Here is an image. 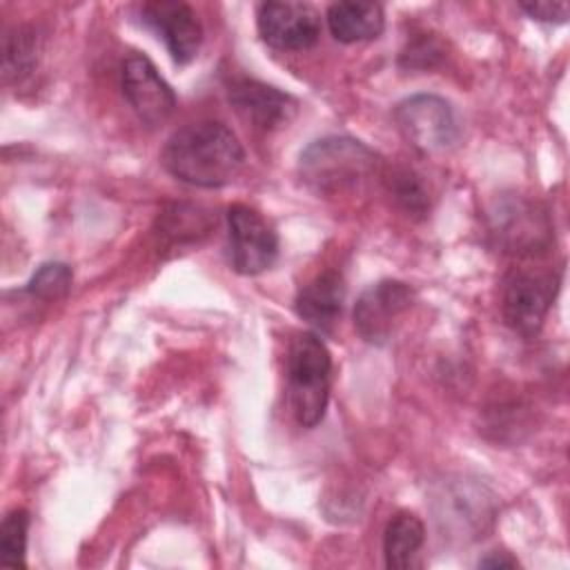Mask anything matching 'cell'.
I'll use <instances>...</instances> for the list:
<instances>
[{"label": "cell", "instance_id": "6da1fadb", "mask_svg": "<svg viewBox=\"0 0 570 570\" xmlns=\"http://www.w3.org/2000/svg\"><path fill=\"white\" fill-rule=\"evenodd\" d=\"M245 151L236 134L218 120H198L176 129L160 154L163 167L180 183L214 189L243 167Z\"/></svg>", "mask_w": 570, "mask_h": 570}, {"label": "cell", "instance_id": "277c9868", "mask_svg": "<svg viewBox=\"0 0 570 570\" xmlns=\"http://www.w3.org/2000/svg\"><path fill=\"white\" fill-rule=\"evenodd\" d=\"M488 232L503 254L519 258L543 256L554 243L548 209L521 194H503L490 205Z\"/></svg>", "mask_w": 570, "mask_h": 570}, {"label": "cell", "instance_id": "52a82bcc", "mask_svg": "<svg viewBox=\"0 0 570 570\" xmlns=\"http://www.w3.org/2000/svg\"><path fill=\"white\" fill-rule=\"evenodd\" d=\"M227 238L232 267L243 276H256L269 269L278 256V236L274 227L249 205L227 209Z\"/></svg>", "mask_w": 570, "mask_h": 570}, {"label": "cell", "instance_id": "d6986e66", "mask_svg": "<svg viewBox=\"0 0 570 570\" xmlns=\"http://www.w3.org/2000/svg\"><path fill=\"white\" fill-rule=\"evenodd\" d=\"M387 191L392 194L394 203L410 216H423L430 209V194L421 178L405 167H396L385 174Z\"/></svg>", "mask_w": 570, "mask_h": 570}, {"label": "cell", "instance_id": "e0dca14e", "mask_svg": "<svg viewBox=\"0 0 570 570\" xmlns=\"http://www.w3.org/2000/svg\"><path fill=\"white\" fill-rule=\"evenodd\" d=\"M212 229V216L194 205H171L158 216V236L171 247L198 243Z\"/></svg>", "mask_w": 570, "mask_h": 570}, {"label": "cell", "instance_id": "9c48e42d", "mask_svg": "<svg viewBox=\"0 0 570 570\" xmlns=\"http://www.w3.org/2000/svg\"><path fill=\"white\" fill-rule=\"evenodd\" d=\"M414 292L401 281H379L370 285L354 305V327L370 345H383L392 338L396 321L412 307Z\"/></svg>", "mask_w": 570, "mask_h": 570}, {"label": "cell", "instance_id": "ba28073f", "mask_svg": "<svg viewBox=\"0 0 570 570\" xmlns=\"http://www.w3.org/2000/svg\"><path fill=\"white\" fill-rule=\"evenodd\" d=\"M256 27L263 42L281 51H305L321 38V16L307 2H263L256 11Z\"/></svg>", "mask_w": 570, "mask_h": 570}, {"label": "cell", "instance_id": "7c38bea8", "mask_svg": "<svg viewBox=\"0 0 570 570\" xmlns=\"http://www.w3.org/2000/svg\"><path fill=\"white\" fill-rule=\"evenodd\" d=\"M142 20L163 38L176 65L196 58L203 42V24L185 2H151L142 7Z\"/></svg>", "mask_w": 570, "mask_h": 570}, {"label": "cell", "instance_id": "3957f363", "mask_svg": "<svg viewBox=\"0 0 570 570\" xmlns=\"http://www.w3.org/2000/svg\"><path fill=\"white\" fill-rule=\"evenodd\" d=\"M285 379L294 419L303 428H316L325 416L332 381V356L318 334L305 332L292 341Z\"/></svg>", "mask_w": 570, "mask_h": 570}, {"label": "cell", "instance_id": "9a60e30c", "mask_svg": "<svg viewBox=\"0 0 570 570\" xmlns=\"http://www.w3.org/2000/svg\"><path fill=\"white\" fill-rule=\"evenodd\" d=\"M327 27L345 45L374 40L383 33L385 13L376 2H334L327 9Z\"/></svg>", "mask_w": 570, "mask_h": 570}, {"label": "cell", "instance_id": "30bf717a", "mask_svg": "<svg viewBox=\"0 0 570 570\" xmlns=\"http://www.w3.org/2000/svg\"><path fill=\"white\" fill-rule=\"evenodd\" d=\"M120 85L125 100L145 125H160L174 114L176 94L147 56L131 53L125 58Z\"/></svg>", "mask_w": 570, "mask_h": 570}, {"label": "cell", "instance_id": "8fae6325", "mask_svg": "<svg viewBox=\"0 0 570 570\" xmlns=\"http://www.w3.org/2000/svg\"><path fill=\"white\" fill-rule=\"evenodd\" d=\"M494 514L492 497L483 485L468 481H454L436 497V521L443 530H452L461 539H474L483 534Z\"/></svg>", "mask_w": 570, "mask_h": 570}, {"label": "cell", "instance_id": "603a6c76", "mask_svg": "<svg viewBox=\"0 0 570 570\" xmlns=\"http://www.w3.org/2000/svg\"><path fill=\"white\" fill-rule=\"evenodd\" d=\"M521 9L539 22H552V24H563L568 20L570 13V4L568 2H550V0H541V2H521Z\"/></svg>", "mask_w": 570, "mask_h": 570}, {"label": "cell", "instance_id": "5b68a950", "mask_svg": "<svg viewBox=\"0 0 570 570\" xmlns=\"http://www.w3.org/2000/svg\"><path fill=\"white\" fill-rule=\"evenodd\" d=\"M394 120L403 138L421 154L450 151L461 136L452 105L434 94H416L401 100Z\"/></svg>", "mask_w": 570, "mask_h": 570}, {"label": "cell", "instance_id": "7a4b0ae2", "mask_svg": "<svg viewBox=\"0 0 570 570\" xmlns=\"http://www.w3.org/2000/svg\"><path fill=\"white\" fill-rule=\"evenodd\" d=\"M379 156L356 138L327 136L298 156L301 180L318 196L345 194L379 174Z\"/></svg>", "mask_w": 570, "mask_h": 570}, {"label": "cell", "instance_id": "cb8c5ba5", "mask_svg": "<svg viewBox=\"0 0 570 570\" xmlns=\"http://www.w3.org/2000/svg\"><path fill=\"white\" fill-rule=\"evenodd\" d=\"M519 561L508 552H490L479 561V568H517Z\"/></svg>", "mask_w": 570, "mask_h": 570}, {"label": "cell", "instance_id": "ac0fdd59", "mask_svg": "<svg viewBox=\"0 0 570 570\" xmlns=\"http://www.w3.org/2000/svg\"><path fill=\"white\" fill-rule=\"evenodd\" d=\"M38 60V38L27 27H16L4 33L2 45V69L7 80H22L29 76Z\"/></svg>", "mask_w": 570, "mask_h": 570}, {"label": "cell", "instance_id": "ffe728a7", "mask_svg": "<svg viewBox=\"0 0 570 570\" xmlns=\"http://www.w3.org/2000/svg\"><path fill=\"white\" fill-rule=\"evenodd\" d=\"M27 532H29V512L13 508L7 512L0 525V563L9 568L27 566Z\"/></svg>", "mask_w": 570, "mask_h": 570}, {"label": "cell", "instance_id": "7402d4cb", "mask_svg": "<svg viewBox=\"0 0 570 570\" xmlns=\"http://www.w3.org/2000/svg\"><path fill=\"white\" fill-rule=\"evenodd\" d=\"M443 49L428 36H423L421 40L412 42L403 56H401V65L405 67H419V69H430L436 65V60L441 58Z\"/></svg>", "mask_w": 570, "mask_h": 570}, {"label": "cell", "instance_id": "5bb4252c", "mask_svg": "<svg viewBox=\"0 0 570 570\" xmlns=\"http://www.w3.org/2000/svg\"><path fill=\"white\" fill-rule=\"evenodd\" d=\"M345 303V281L338 272L327 269L303 285L294 298L296 314L318 334H327L341 318Z\"/></svg>", "mask_w": 570, "mask_h": 570}, {"label": "cell", "instance_id": "2e32d148", "mask_svg": "<svg viewBox=\"0 0 570 570\" xmlns=\"http://www.w3.org/2000/svg\"><path fill=\"white\" fill-rule=\"evenodd\" d=\"M425 541L423 521L412 512H396L383 534L385 566L394 570H405L414 566V559Z\"/></svg>", "mask_w": 570, "mask_h": 570}, {"label": "cell", "instance_id": "4fadbf2b", "mask_svg": "<svg viewBox=\"0 0 570 570\" xmlns=\"http://www.w3.org/2000/svg\"><path fill=\"white\" fill-rule=\"evenodd\" d=\"M227 98L236 114L261 131L283 127L296 111V100L289 94L249 78L234 80L229 85Z\"/></svg>", "mask_w": 570, "mask_h": 570}, {"label": "cell", "instance_id": "44dd1931", "mask_svg": "<svg viewBox=\"0 0 570 570\" xmlns=\"http://www.w3.org/2000/svg\"><path fill=\"white\" fill-rule=\"evenodd\" d=\"M71 289V269L65 263H45L27 283L24 292L38 301H60Z\"/></svg>", "mask_w": 570, "mask_h": 570}, {"label": "cell", "instance_id": "8992f818", "mask_svg": "<svg viewBox=\"0 0 570 570\" xmlns=\"http://www.w3.org/2000/svg\"><path fill=\"white\" fill-rule=\"evenodd\" d=\"M557 289L559 276L552 272L514 269L508 274L501 294V312L508 327L532 338L541 330Z\"/></svg>", "mask_w": 570, "mask_h": 570}]
</instances>
